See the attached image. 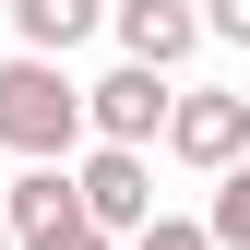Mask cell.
<instances>
[{
    "mask_svg": "<svg viewBox=\"0 0 250 250\" xmlns=\"http://www.w3.org/2000/svg\"><path fill=\"white\" fill-rule=\"evenodd\" d=\"M119 60H143V72H179V60L203 48V0H119Z\"/></svg>",
    "mask_w": 250,
    "mask_h": 250,
    "instance_id": "cell-6",
    "label": "cell"
},
{
    "mask_svg": "<svg viewBox=\"0 0 250 250\" xmlns=\"http://www.w3.org/2000/svg\"><path fill=\"white\" fill-rule=\"evenodd\" d=\"M203 36L214 48H250V0H203Z\"/></svg>",
    "mask_w": 250,
    "mask_h": 250,
    "instance_id": "cell-10",
    "label": "cell"
},
{
    "mask_svg": "<svg viewBox=\"0 0 250 250\" xmlns=\"http://www.w3.org/2000/svg\"><path fill=\"white\" fill-rule=\"evenodd\" d=\"M167 72H143V60H119L107 83H83V131L96 143H167Z\"/></svg>",
    "mask_w": 250,
    "mask_h": 250,
    "instance_id": "cell-3",
    "label": "cell"
},
{
    "mask_svg": "<svg viewBox=\"0 0 250 250\" xmlns=\"http://www.w3.org/2000/svg\"><path fill=\"white\" fill-rule=\"evenodd\" d=\"M203 238H214V250H250V155H238V167H214V214H203Z\"/></svg>",
    "mask_w": 250,
    "mask_h": 250,
    "instance_id": "cell-8",
    "label": "cell"
},
{
    "mask_svg": "<svg viewBox=\"0 0 250 250\" xmlns=\"http://www.w3.org/2000/svg\"><path fill=\"white\" fill-rule=\"evenodd\" d=\"M72 191H83V214H96V238H131L155 214V167H143V143H96L72 167Z\"/></svg>",
    "mask_w": 250,
    "mask_h": 250,
    "instance_id": "cell-4",
    "label": "cell"
},
{
    "mask_svg": "<svg viewBox=\"0 0 250 250\" xmlns=\"http://www.w3.org/2000/svg\"><path fill=\"white\" fill-rule=\"evenodd\" d=\"M0 250H12V227H0Z\"/></svg>",
    "mask_w": 250,
    "mask_h": 250,
    "instance_id": "cell-11",
    "label": "cell"
},
{
    "mask_svg": "<svg viewBox=\"0 0 250 250\" xmlns=\"http://www.w3.org/2000/svg\"><path fill=\"white\" fill-rule=\"evenodd\" d=\"M0 143L36 155V167H72V143H83V83L60 72V60L12 48V60H0Z\"/></svg>",
    "mask_w": 250,
    "mask_h": 250,
    "instance_id": "cell-1",
    "label": "cell"
},
{
    "mask_svg": "<svg viewBox=\"0 0 250 250\" xmlns=\"http://www.w3.org/2000/svg\"><path fill=\"white\" fill-rule=\"evenodd\" d=\"M167 155L179 167H238L250 155V96H167Z\"/></svg>",
    "mask_w": 250,
    "mask_h": 250,
    "instance_id": "cell-5",
    "label": "cell"
},
{
    "mask_svg": "<svg viewBox=\"0 0 250 250\" xmlns=\"http://www.w3.org/2000/svg\"><path fill=\"white\" fill-rule=\"evenodd\" d=\"M0 227H12V250H119V238H96L72 167H24L12 191H0Z\"/></svg>",
    "mask_w": 250,
    "mask_h": 250,
    "instance_id": "cell-2",
    "label": "cell"
},
{
    "mask_svg": "<svg viewBox=\"0 0 250 250\" xmlns=\"http://www.w3.org/2000/svg\"><path fill=\"white\" fill-rule=\"evenodd\" d=\"M96 12H107V0H12V36L36 60H72L83 36H96Z\"/></svg>",
    "mask_w": 250,
    "mask_h": 250,
    "instance_id": "cell-7",
    "label": "cell"
},
{
    "mask_svg": "<svg viewBox=\"0 0 250 250\" xmlns=\"http://www.w3.org/2000/svg\"><path fill=\"white\" fill-rule=\"evenodd\" d=\"M131 250H214V238H203V214H143Z\"/></svg>",
    "mask_w": 250,
    "mask_h": 250,
    "instance_id": "cell-9",
    "label": "cell"
}]
</instances>
